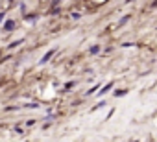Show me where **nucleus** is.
<instances>
[{"label":"nucleus","mask_w":157,"mask_h":142,"mask_svg":"<svg viewBox=\"0 0 157 142\" xmlns=\"http://www.w3.org/2000/svg\"><path fill=\"white\" fill-rule=\"evenodd\" d=\"M54 54H56V50H50V52H46V54H44V57L41 59V65H44V63H48V61H50V57H52Z\"/></svg>","instance_id":"nucleus-1"},{"label":"nucleus","mask_w":157,"mask_h":142,"mask_svg":"<svg viewBox=\"0 0 157 142\" xmlns=\"http://www.w3.org/2000/svg\"><path fill=\"white\" fill-rule=\"evenodd\" d=\"M4 28H6L8 32H11V30L15 28V22H13V21H6V24H4Z\"/></svg>","instance_id":"nucleus-2"},{"label":"nucleus","mask_w":157,"mask_h":142,"mask_svg":"<svg viewBox=\"0 0 157 142\" xmlns=\"http://www.w3.org/2000/svg\"><path fill=\"white\" fill-rule=\"evenodd\" d=\"M111 89H113V81H111V83H107V85L100 91V94H105V92H107V91H111Z\"/></svg>","instance_id":"nucleus-3"},{"label":"nucleus","mask_w":157,"mask_h":142,"mask_svg":"<svg viewBox=\"0 0 157 142\" xmlns=\"http://www.w3.org/2000/svg\"><path fill=\"white\" fill-rule=\"evenodd\" d=\"M98 50H100V48H98V46H93V48H91V54H96V52H98Z\"/></svg>","instance_id":"nucleus-4"},{"label":"nucleus","mask_w":157,"mask_h":142,"mask_svg":"<svg viewBox=\"0 0 157 142\" xmlns=\"http://www.w3.org/2000/svg\"><path fill=\"white\" fill-rule=\"evenodd\" d=\"M115 94H117V96H124V94H126V91H117Z\"/></svg>","instance_id":"nucleus-5"},{"label":"nucleus","mask_w":157,"mask_h":142,"mask_svg":"<svg viewBox=\"0 0 157 142\" xmlns=\"http://www.w3.org/2000/svg\"><path fill=\"white\" fill-rule=\"evenodd\" d=\"M4 21V13H0V22H2Z\"/></svg>","instance_id":"nucleus-6"}]
</instances>
